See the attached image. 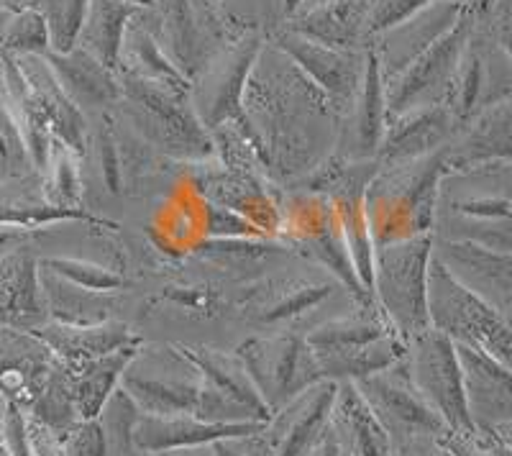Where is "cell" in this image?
<instances>
[{"label": "cell", "mask_w": 512, "mask_h": 456, "mask_svg": "<svg viewBox=\"0 0 512 456\" xmlns=\"http://www.w3.org/2000/svg\"><path fill=\"white\" fill-rule=\"evenodd\" d=\"M88 147L95 152V167H98L100 182L111 195H118L123 190V159L121 144L108 123H100L93 136H88Z\"/></svg>", "instance_id": "cell-46"}, {"label": "cell", "mask_w": 512, "mask_h": 456, "mask_svg": "<svg viewBox=\"0 0 512 456\" xmlns=\"http://www.w3.org/2000/svg\"><path fill=\"white\" fill-rule=\"evenodd\" d=\"M464 11L466 6L456 0H433L431 6H425L408 21H402L400 26L372 39L369 49L377 57L384 80L400 75L415 57H420L431 44H436L464 16Z\"/></svg>", "instance_id": "cell-19"}, {"label": "cell", "mask_w": 512, "mask_h": 456, "mask_svg": "<svg viewBox=\"0 0 512 456\" xmlns=\"http://www.w3.org/2000/svg\"><path fill=\"white\" fill-rule=\"evenodd\" d=\"M323 3H328V0H303V3H300V8H297V13L310 11V8H318V6H323ZM297 13H295V16H297Z\"/></svg>", "instance_id": "cell-57"}, {"label": "cell", "mask_w": 512, "mask_h": 456, "mask_svg": "<svg viewBox=\"0 0 512 456\" xmlns=\"http://www.w3.org/2000/svg\"><path fill=\"white\" fill-rule=\"evenodd\" d=\"M39 277L44 298H47L49 321L72 323V326L111 321L113 293H95V290L77 287L72 282L47 272L44 267H39Z\"/></svg>", "instance_id": "cell-36"}, {"label": "cell", "mask_w": 512, "mask_h": 456, "mask_svg": "<svg viewBox=\"0 0 512 456\" xmlns=\"http://www.w3.org/2000/svg\"><path fill=\"white\" fill-rule=\"evenodd\" d=\"M318 359L320 375L326 380L344 382L361 380V377L377 375L382 369L392 367L400 359L408 357V344L397 334H384L369 344L354 346L341 351H313Z\"/></svg>", "instance_id": "cell-33"}, {"label": "cell", "mask_w": 512, "mask_h": 456, "mask_svg": "<svg viewBox=\"0 0 512 456\" xmlns=\"http://www.w3.org/2000/svg\"><path fill=\"white\" fill-rule=\"evenodd\" d=\"M0 93H3V54H0Z\"/></svg>", "instance_id": "cell-59"}, {"label": "cell", "mask_w": 512, "mask_h": 456, "mask_svg": "<svg viewBox=\"0 0 512 456\" xmlns=\"http://www.w3.org/2000/svg\"><path fill=\"white\" fill-rule=\"evenodd\" d=\"M121 387L144 416H198L203 377L180 346H139L123 369Z\"/></svg>", "instance_id": "cell-6"}, {"label": "cell", "mask_w": 512, "mask_h": 456, "mask_svg": "<svg viewBox=\"0 0 512 456\" xmlns=\"http://www.w3.org/2000/svg\"><path fill=\"white\" fill-rule=\"evenodd\" d=\"M18 65L21 75H24L26 85H29L31 95H34L36 106H39L41 116L47 121L49 131H52L54 141L67 147L75 154H85L88 149V118L80 108L72 103L64 90L59 88L57 77L49 70L47 59L44 57H11Z\"/></svg>", "instance_id": "cell-23"}, {"label": "cell", "mask_w": 512, "mask_h": 456, "mask_svg": "<svg viewBox=\"0 0 512 456\" xmlns=\"http://www.w3.org/2000/svg\"><path fill=\"white\" fill-rule=\"evenodd\" d=\"M331 428L341 456H395L390 433L384 431L354 382H338Z\"/></svg>", "instance_id": "cell-26"}, {"label": "cell", "mask_w": 512, "mask_h": 456, "mask_svg": "<svg viewBox=\"0 0 512 456\" xmlns=\"http://www.w3.org/2000/svg\"><path fill=\"white\" fill-rule=\"evenodd\" d=\"M384 334H392V328L387 326L377 305L354 300V310L318 323L303 339L313 351H341L369 344Z\"/></svg>", "instance_id": "cell-35"}, {"label": "cell", "mask_w": 512, "mask_h": 456, "mask_svg": "<svg viewBox=\"0 0 512 456\" xmlns=\"http://www.w3.org/2000/svg\"><path fill=\"white\" fill-rule=\"evenodd\" d=\"M431 257L459 285L487 300L497 313L510 318L512 310V254L477 244H454L433 239Z\"/></svg>", "instance_id": "cell-14"}, {"label": "cell", "mask_w": 512, "mask_h": 456, "mask_svg": "<svg viewBox=\"0 0 512 456\" xmlns=\"http://www.w3.org/2000/svg\"><path fill=\"white\" fill-rule=\"evenodd\" d=\"M39 267H44L52 275L62 277V280L72 282L85 290H95V293H116L123 287V275H118L116 269L103 267L98 262L80 257H44L39 259Z\"/></svg>", "instance_id": "cell-43"}, {"label": "cell", "mask_w": 512, "mask_h": 456, "mask_svg": "<svg viewBox=\"0 0 512 456\" xmlns=\"http://www.w3.org/2000/svg\"><path fill=\"white\" fill-rule=\"evenodd\" d=\"M443 175V147L413 162L379 164L364 190V211L374 249L410 236L431 234L438 182Z\"/></svg>", "instance_id": "cell-2"}, {"label": "cell", "mask_w": 512, "mask_h": 456, "mask_svg": "<svg viewBox=\"0 0 512 456\" xmlns=\"http://www.w3.org/2000/svg\"><path fill=\"white\" fill-rule=\"evenodd\" d=\"M372 0H328L323 6L297 13L287 29L333 49H364L367 13Z\"/></svg>", "instance_id": "cell-29"}, {"label": "cell", "mask_w": 512, "mask_h": 456, "mask_svg": "<svg viewBox=\"0 0 512 456\" xmlns=\"http://www.w3.org/2000/svg\"><path fill=\"white\" fill-rule=\"evenodd\" d=\"M139 418V405L118 385L98 413L100 428L105 433V444H108V456H141L134 446V428Z\"/></svg>", "instance_id": "cell-41"}, {"label": "cell", "mask_w": 512, "mask_h": 456, "mask_svg": "<svg viewBox=\"0 0 512 456\" xmlns=\"http://www.w3.org/2000/svg\"><path fill=\"white\" fill-rule=\"evenodd\" d=\"M139 11L141 8L128 0H88V11H85V21H82L75 47L85 49L98 59L100 65L118 72L123 36H126L131 18Z\"/></svg>", "instance_id": "cell-31"}, {"label": "cell", "mask_w": 512, "mask_h": 456, "mask_svg": "<svg viewBox=\"0 0 512 456\" xmlns=\"http://www.w3.org/2000/svg\"><path fill=\"white\" fill-rule=\"evenodd\" d=\"M338 382L318 380L269 413L262 436L274 456H300L331 426Z\"/></svg>", "instance_id": "cell-13"}, {"label": "cell", "mask_w": 512, "mask_h": 456, "mask_svg": "<svg viewBox=\"0 0 512 456\" xmlns=\"http://www.w3.org/2000/svg\"><path fill=\"white\" fill-rule=\"evenodd\" d=\"M264 423H210L192 413L180 416H144L134 428V446L139 454L175 449H200V446L216 444L221 439H236L249 433L262 431Z\"/></svg>", "instance_id": "cell-22"}, {"label": "cell", "mask_w": 512, "mask_h": 456, "mask_svg": "<svg viewBox=\"0 0 512 456\" xmlns=\"http://www.w3.org/2000/svg\"><path fill=\"white\" fill-rule=\"evenodd\" d=\"M433 236L418 234L374 249L372 300L405 344L428 331V264Z\"/></svg>", "instance_id": "cell-4"}, {"label": "cell", "mask_w": 512, "mask_h": 456, "mask_svg": "<svg viewBox=\"0 0 512 456\" xmlns=\"http://www.w3.org/2000/svg\"><path fill=\"white\" fill-rule=\"evenodd\" d=\"M272 47L280 49L297 70L303 72L320 93L326 95L336 116L341 118L351 106L356 90H359L361 75H364V49H333L323 47L318 41L295 34L292 29L280 31L274 36Z\"/></svg>", "instance_id": "cell-12"}, {"label": "cell", "mask_w": 512, "mask_h": 456, "mask_svg": "<svg viewBox=\"0 0 512 456\" xmlns=\"http://www.w3.org/2000/svg\"><path fill=\"white\" fill-rule=\"evenodd\" d=\"M300 456H341V451H338V444H336V436H333V428L328 426L326 431L320 433V439L315 441V444H310Z\"/></svg>", "instance_id": "cell-52"}, {"label": "cell", "mask_w": 512, "mask_h": 456, "mask_svg": "<svg viewBox=\"0 0 512 456\" xmlns=\"http://www.w3.org/2000/svg\"><path fill=\"white\" fill-rule=\"evenodd\" d=\"M456 3H461V6H464V3H466V0H456Z\"/></svg>", "instance_id": "cell-63"}, {"label": "cell", "mask_w": 512, "mask_h": 456, "mask_svg": "<svg viewBox=\"0 0 512 456\" xmlns=\"http://www.w3.org/2000/svg\"><path fill=\"white\" fill-rule=\"evenodd\" d=\"M3 405H6V400H3V398H0V408H3Z\"/></svg>", "instance_id": "cell-62"}, {"label": "cell", "mask_w": 512, "mask_h": 456, "mask_svg": "<svg viewBox=\"0 0 512 456\" xmlns=\"http://www.w3.org/2000/svg\"><path fill=\"white\" fill-rule=\"evenodd\" d=\"M331 282H313L290 277L287 282H277L269 290H256L251 298V316L262 323H280L285 318H295L308 313L310 308L331 298Z\"/></svg>", "instance_id": "cell-37"}, {"label": "cell", "mask_w": 512, "mask_h": 456, "mask_svg": "<svg viewBox=\"0 0 512 456\" xmlns=\"http://www.w3.org/2000/svg\"><path fill=\"white\" fill-rule=\"evenodd\" d=\"M11 16H13V13H8V11H3V8H0V47H3V36H6V29H8V21H11Z\"/></svg>", "instance_id": "cell-56"}, {"label": "cell", "mask_w": 512, "mask_h": 456, "mask_svg": "<svg viewBox=\"0 0 512 456\" xmlns=\"http://www.w3.org/2000/svg\"><path fill=\"white\" fill-rule=\"evenodd\" d=\"M264 41L256 34L241 36L231 47L208 59L190 82V106L208 131H216L241 116L246 80Z\"/></svg>", "instance_id": "cell-10"}, {"label": "cell", "mask_w": 512, "mask_h": 456, "mask_svg": "<svg viewBox=\"0 0 512 456\" xmlns=\"http://www.w3.org/2000/svg\"><path fill=\"white\" fill-rule=\"evenodd\" d=\"M438 456H443V454H441V451H438Z\"/></svg>", "instance_id": "cell-64"}, {"label": "cell", "mask_w": 512, "mask_h": 456, "mask_svg": "<svg viewBox=\"0 0 512 456\" xmlns=\"http://www.w3.org/2000/svg\"><path fill=\"white\" fill-rule=\"evenodd\" d=\"M354 385L361 392V398L367 400L377 421L384 426V431L390 433L395 446L413 439L436 441L441 433L448 431L441 418L415 392L405 359L382 369L377 375L354 380Z\"/></svg>", "instance_id": "cell-11"}, {"label": "cell", "mask_w": 512, "mask_h": 456, "mask_svg": "<svg viewBox=\"0 0 512 456\" xmlns=\"http://www.w3.org/2000/svg\"><path fill=\"white\" fill-rule=\"evenodd\" d=\"M180 351L198 367L200 377H203L205 387L210 392L221 395L228 403L239 405L246 410L254 421L267 423L269 410L264 400L259 398L254 382H251L246 364L236 351H221L213 346H190V344H177Z\"/></svg>", "instance_id": "cell-28"}, {"label": "cell", "mask_w": 512, "mask_h": 456, "mask_svg": "<svg viewBox=\"0 0 512 456\" xmlns=\"http://www.w3.org/2000/svg\"><path fill=\"white\" fill-rule=\"evenodd\" d=\"M405 364L415 392L441 418L443 426L454 433H472L474 428L466 410L464 377H461L454 341L428 328L408 341Z\"/></svg>", "instance_id": "cell-7"}, {"label": "cell", "mask_w": 512, "mask_h": 456, "mask_svg": "<svg viewBox=\"0 0 512 456\" xmlns=\"http://www.w3.org/2000/svg\"><path fill=\"white\" fill-rule=\"evenodd\" d=\"M456 346L464 398L474 431L512 426V375L510 367L487 357L472 346Z\"/></svg>", "instance_id": "cell-16"}, {"label": "cell", "mask_w": 512, "mask_h": 456, "mask_svg": "<svg viewBox=\"0 0 512 456\" xmlns=\"http://www.w3.org/2000/svg\"><path fill=\"white\" fill-rule=\"evenodd\" d=\"M428 326L459 346H472L487 357L510 367V318L497 313L487 300L466 290L431 257L428 264Z\"/></svg>", "instance_id": "cell-5"}, {"label": "cell", "mask_w": 512, "mask_h": 456, "mask_svg": "<svg viewBox=\"0 0 512 456\" xmlns=\"http://www.w3.org/2000/svg\"><path fill=\"white\" fill-rule=\"evenodd\" d=\"M80 154L62 144H54L47 170L41 172V188L52 205L64 211H82V172Z\"/></svg>", "instance_id": "cell-40"}, {"label": "cell", "mask_w": 512, "mask_h": 456, "mask_svg": "<svg viewBox=\"0 0 512 456\" xmlns=\"http://www.w3.org/2000/svg\"><path fill=\"white\" fill-rule=\"evenodd\" d=\"M139 346L141 339H136L131 344L118 346V349L108 351L103 357L93 359V362L70 369L72 392H75V403L82 418H98L100 408L108 400V395L121 385L123 369L134 359Z\"/></svg>", "instance_id": "cell-34"}, {"label": "cell", "mask_w": 512, "mask_h": 456, "mask_svg": "<svg viewBox=\"0 0 512 456\" xmlns=\"http://www.w3.org/2000/svg\"><path fill=\"white\" fill-rule=\"evenodd\" d=\"M128 3H134L136 8H141V11H146V8H157L159 0H128Z\"/></svg>", "instance_id": "cell-58"}, {"label": "cell", "mask_w": 512, "mask_h": 456, "mask_svg": "<svg viewBox=\"0 0 512 456\" xmlns=\"http://www.w3.org/2000/svg\"><path fill=\"white\" fill-rule=\"evenodd\" d=\"M231 123L246 136L259 167L287 182L323 162L338 134V116L326 95L272 44L256 57L241 116Z\"/></svg>", "instance_id": "cell-1"}, {"label": "cell", "mask_w": 512, "mask_h": 456, "mask_svg": "<svg viewBox=\"0 0 512 456\" xmlns=\"http://www.w3.org/2000/svg\"><path fill=\"white\" fill-rule=\"evenodd\" d=\"M0 318L11 328L34 331L49 321L47 298L41 290L39 259L29 252L3 257L0 272Z\"/></svg>", "instance_id": "cell-27"}, {"label": "cell", "mask_w": 512, "mask_h": 456, "mask_svg": "<svg viewBox=\"0 0 512 456\" xmlns=\"http://www.w3.org/2000/svg\"><path fill=\"white\" fill-rule=\"evenodd\" d=\"M34 334L47 344L57 362L67 369L82 367V364L93 362V359L103 357L118 346H126L139 339L126 323L113 321V318L103 323H88V326L47 321L44 326L34 328Z\"/></svg>", "instance_id": "cell-25"}, {"label": "cell", "mask_w": 512, "mask_h": 456, "mask_svg": "<svg viewBox=\"0 0 512 456\" xmlns=\"http://www.w3.org/2000/svg\"><path fill=\"white\" fill-rule=\"evenodd\" d=\"M384 121H387V95H384V77L372 49L367 47L364 59V75H361L359 90H356L351 106L338 118V134L333 144V154L349 159V162H364L377 159L379 139H382Z\"/></svg>", "instance_id": "cell-15"}, {"label": "cell", "mask_w": 512, "mask_h": 456, "mask_svg": "<svg viewBox=\"0 0 512 456\" xmlns=\"http://www.w3.org/2000/svg\"><path fill=\"white\" fill-rule=\"evenodd\" d=\"M34 8L47 21L52 52H67L75 47L88 11V0H36Z\"/></svg>", "instance_id": "cell-44"}, {"label": "cell", "mask_w": 512, "mask_h": 456, "mask_svg": "<svg viewBox=\"0 0 512 456\" xmlns=\"http://www.w3.org/2000/svg\"><path fill=\"white\" fill-rule=\"evenodd\" d=\"M438 451L443 456H495L492 449L479 439L477 433H454L446 431L436 439Z\"/></svg>", "instance_id": "cell-50"}, {"label": "cell", "mask_w": 512, "mask_h": 456, "mask_svg": "<svg viewBox=\"0 0 512 456\" xmlns=\"http://www.w3.org/2000/svg\"><path fill=\"white\" fill-rule=\"evenodd\" d=\"M456 129H459V123L454 121L451 111L443 103L387 113L382 139H379L377 162H413L425 154L438 152L441 147H446Z\"/></svg>", "instance_id": "cell-18"}, {"label": "cell", "mask_w": 512, "mask_h": 456, "mask_svg": "<svg viewBox=\"0 0 512 456\" xmlns=\"http://www.w3.org/2000/svg\"><path fill=\"white\" fill-rule=\"evenodd\" d=\"M431 236L436 241L477 244L484 249L512 254V218H474L436 208Z\"/></svg>", "instance_id": "cell-38"}, {"label": "cell", "mask_w": 512, "mask_h": 456, "mask_svg": "<svg viewBox=\"0 0 512 456\" xmlns=\"http://www.w3.org/2000/svg\"><path fill=\"white\" fill-rule=\"evenodd\" d=\"M233 351L246 364V372L269 413L280 408L295 392L326 380L320 375L318 359L303 336H251Z\"/></svg>", "instance_id": "cell-8"}, {"label": "cell", "mask_w": 512, "mask_h": 456, "mask_svg": "<svg viewBox=\"0 0 512 456\" xmlns=\"http://www.w3.org/2000/svg\"><path fill=\"white\" fill-rule=\"evenodd\" d=\"M431 3L433 0H372L367 13V44L384 31L408 21L410 16H415Z\"/></svg>", "instance_id": "cell-47"}, {"label": "cell", "mask_w": 512, "mask_h": 456, "mask_svg": "<svg viewBox=\"0 0 512 456\" xmlns=\"http://www.w3.org/2000/svg\"><path fill=\"white\" fill-rule=\"evenodd\" d=\"M57 364V357L34 331L0 328V398L6 403L29 408Z\"/></svg>", "instance_id": "cell-20"}, {"label": "cell", "mask_w": 512, "mask_h": 456, "mask_svg": "<svg viewBox=\"0 0 512 456\" xmlns=\"http://www.w3.org/2000/svg\"><path fill=\"white\" fill-rule=\"evenodd\" d=\"M118 72H128V75L144 77V80L190 93V80L172 65V59L167 57V52L159 44L157 31L152 26H146V21L141 24V11L131 18L126 36H123Z\"/></svg>", "instance_id": "cell-32"}, {"label": "cell", "mask_w": 512, "mask_h": 456, "mask_svg": "<svg viewBox=\"0 0 512 456\" xmlns=\"http://www.w3.org/2000/svg\"><path fill=\"white\" fill-rule=\"evenodd\" d=\"M121 80V108L123 118L131 126L134 136L144 141L149 149H157L164 157L180 162L203 164L216 159V141L205 129L190 106L187 90L167 88L144 77L118 72Z\"/></svg>", "instance_id": "cell-3"}, {"label": "cell", "mask_w": 512, "mask_h": 456, "mask_svg": "<svg viewBox=\"0 0 512 456\" xmlns=\"http://www.w3.org/2000/svg\"><path fill=\"white\" fill-rule=\"evenodd\" d=\"M34 3L36 0H0V8L8 13H16V11H21V8H31Z\"/></svg>", "instance_id": "cell-54"}, {"label": "cell", "mask_w": 512, "mask_h": 456, "mask_svg": "<svg viewBox=\"0 0 512 456\" xmlns=\"http://www.w3.org/2000/svg\"><path fill=\"white\" fill-rule=\"evenodd\" d=\"M3 410H6V405L0 408V441H3Z\"/></svg>", "instance_id": "cell-60"}, {"label": "cell", "mask_w": 512, "mask_h": 456, "mask_svg": "<svg viewBox=\"0 0 512 456\" xmlns=\"http://www.w3.org/2000/svg\"><path fill=\"white\" fill-rule=\"evenodd\" d=\"M0 456H11V454H8V449H6V444H3V441H0Z\"/></svg>", "instance_id": "cell-61"}, {"label": "cell", "mask_w": 512, "mask_h": 456, "mask_svg": "<svg viewBox=\"0 0 512 456\" xmlns=\"http://www.w3.org/2000/svg\"><path fill=\"white\" fill-rule=\"evenodd\" d=\"M3 444L11 456H34L29 436H26V416L18 405L6 403V410H3Z\"/></svg>", "instance_id": "cell-49"}, {"label": "cell", "mask_w": 512, "mask_h": 456, "mask_svg": "<svg viewBox=\"0 0 512 456\" xmlns=\"http://www.w3.org/2000/svg\"><path fill=\"white\" fill-rule=\"evenodd\" d=\"M510 162H489L451 170L438 182L436 208L474 218H510Z\"/></svg>", "instance_id": "cell-17"}, {"label": "cell", "mask_w": 512, "mask_h": 456, "mask_svg": "<svg viewBox=\"0 0 512 456\" xmlns=\"http://www.w3.org/2000/svg\"><path fill=\"white\" fill-rule=\"evenodd\" d=\"M159 31L157 39L172 65L187 77L195 80L203 65L210 59L205 52L203 34L208 36V26L203 29L200 13L192 8L190 0H159Z\"/></svg>", "instance_id": "cell-30"}, {"label": "cell", "mask_w": 512, "mask_h": 456, "mask_svg": "<svg viewBox=\"0 0 512 456\" xmlns=\"http://www.w3.org/2000/svg\"><path fill=\"white\" fill-rule=\"evenodd\" d=\"M44 59L57 77L59 88L82 113L118 106V100H121L118 72L100 65L93 54L72 47L67 52H49Z\"/></svg>", "instance_id": "cell-24"}, {"label": "cell", "mask_w": 512, "mask_h": 456, "mask_svg": "<svg viewBox=\"0 0 512 456\" xmlns=\"http://www.w3.org/2000/svg\"><path fill=\"white\" fill-rule=\"evenodd\" d=\"M477 18L469 11L456 21L436 44L415 57L400 75L384 80V95H387V113L405 111L415 106H446L451 80L456 75L461 57H464Z\"/></svg>", "instance_id": "cell-9"}, {"label": "cell", "mask_w": 512, "mask_h": 456, "mask_svg": "<svg viewBox=\"0 0 512 456\" xmlns=\"http://www.w3.org/2000/svg\"><path fill=\"white\" fill-rule=\"evenodd\" d=\"M213 456H274L272 449L264 441L262 431L249 433V436H236V439H221L210 444Z\"/></svg>", "instance_id": "cell-51"}, {"label": "cell", "mask_w": 512, "mask_h": 456, "mask_svg": "<svg viewBox=\"0 0 512 456\" xmlns=\"http://www.w3.org/2000/svg\"><path fill=\"white\" fill-rule=\"evenodd\" d=\"M59 441L62 456H108V444L98 418H82L70 431H64Z\"/></svg>", "instance_id": "cell-48"}, {"label": "cell", "mask_w": 512, "mask_h": 456, "mask_svg": "<svg viewBox=\"0 0 512 456\" xmlns=\"http://www.w3.org/2000/svg\"><path fill=\"white\" fill-rule=\"evenodd\" d=\"M141 456H213L210 446H200V449H175V451H154V454H141Z\"/></svg>", "instance_id": "cell-53"}, {"label": "cell", "mask_w": 512, "mask_h": 456, "mask_svg": "<svg viewBox=\"0 0 512 456\" xmlns=\"http://www.w3.org/2000/svg\"><path fill=\"white\" fill-rule=\"evenodd\" d=\"M512 154V111L510 98L482 108L443 147L446 172L479 167L489 162H510Z\"/></svg>", "instance_id": "cell-21"}, {"label": "cell", "mask_w": 512, "mask_h": 456, "mask_svg": "<svg viewBox=\"0 0 512 456\" xmlns=\"http://www.w3.org/2000/svg\"><path fill=\"white\" fill-rule=\"evenodd\" d=\"M300 3H303V0H280L282 16H285L287 21H290V18L297 13V8H300Z\"/></svg>", "instance_id": "cell-55"}, {"label": "cell", "mask_w": 512, "mask_h": 456, "mask_svg": "<svg viewBox=\"0 0 512 456\" xmlns=\"http://www.w3.org/2000/svg\"><path fill=\"white\" fill-rule=\"evenodd\" d=\"M34 175V164H31L26 144L18 134V126L13 121L8 103L0 93V182L18 180V177Z\"/></svg>", "instance_id": "cell-45"}, {"label": "cell", "mask_w": 512, "mask_h": 456, "mask_svg": "<svg viewBox=\"0 0 512 456\" xmlns=\"http://www.w3.org/2000/svg\"><path fill=\"white\" fill-rule=\"evenodd\" d=\"M24 413L34 418V421H39L41 426L52 428L57 436L70 431L75 423H80L82 416L80 410H77L75 392H72L70 369L64 367V364H57L52 369V375L47 377V382H44V387L39 390V395L34 398V403Z\"/></svg>", "instance_id": "cell-39"}, {"label": "cell", "mask_w": 512, "mask_h": 456, "mask_svg": "<svg viewBox=\"0 0 512 456\" xmlns=\"http://www.w3.org/2000/svg\"><path fill=\"white\" fill-rule=\"evenodd\" d=\"M52 52L49 26L34 6L21 8L8 21L6 36H3V57H47Z\"/></svg>", "instance_id": "cell-42"}]
</instances>
